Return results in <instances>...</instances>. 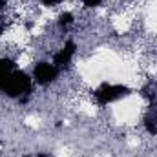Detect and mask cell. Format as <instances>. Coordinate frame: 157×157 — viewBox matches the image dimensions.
<instances>
[{
    "mask_svg": "<svg viewBox=\"0 0 157 157\" xmlns=\"http://www.w3.org/2000/svg\"><path fill=\"white\" fill-rule=\"evenodd\" d=\"M60 75V70L53 64V62H49V60H39V62H35L33 64V82L35 84H39L42 88H46V86H51L57 78Z\"/></svg>",
    "mask_w": 157,
    "mask_h": 157,
    "instance_id": "6da1fadb",
    "label": "cell"
}]
</instances>
